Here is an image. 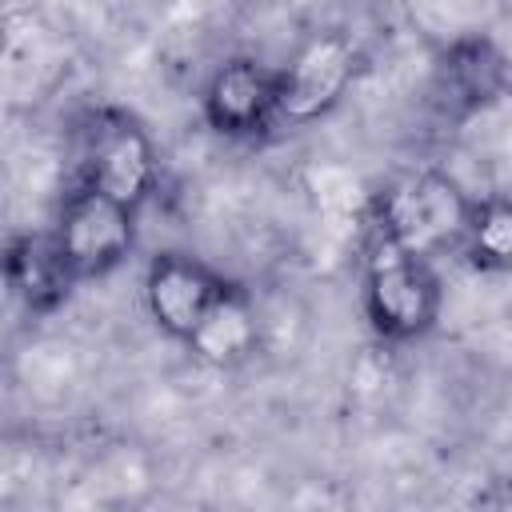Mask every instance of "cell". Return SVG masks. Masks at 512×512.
I'll list each match as a JSON object with an SVG mask.
<instances>
[{
  "mask_svg": "<svg viewBox=\"0 0 512 512\" xmlns=\"http://www.w3.org/2000/svg\"><path fill=\"white\" fill-rule=\"evenodd\" d=\"M204 116L224 136L260 132L272 116H280V72L256 60L220 64L204 92Z\"/></svg>",
  "mask_w": 512,
  "mask_h": 512,
  "instance_id": "cell-6",
  "label": "cell"
},
{
  "mask_svg": "<svg viewBox=\"0 0 512 512\" xmlns=\"http://www.w3.org/2000/svg\"><path fill=\"white\" fill-rule=\"evenodd\" d=\"M472 252L484 264H512V204L508 200H488L480 208H472Z\"/></svg>",
  "mask_w": 512,
  "mask_h": 512,
  "instance_id": "cell-10",
  "label": "cell"
},
{
  "mask_svg": "<svg viewBox=\"0 0 512 512\" xmlns=\"http://www.w3.org/2000/svg\"><path fill=\"white\" fill-rule=\"evenodd\" d=\"M84 188L112 196L124 208H136L152 188V144L128 120H108L92 132Z\"/></svg>",
  "mask_w": 512,
  "mask_h": 512,
  "instance_id": "cell-7",
  "label": "cell"
},
{
  "mask_svg": "<svg viewBox=\"0 0 512 512\" xmlns=\"http://www.w3.org/2000/svg\"><path fill=\"white\" fill-rule=\"evenodd\" d=\"M352 72H356V48L344 36L328 32L308 40L280 72V116L316 120L344 96Z\"/></svg>",
  "mask_w": 512,
  "mask_h": 512,
  "instance_id": "cell-5",
  "label": "cell"
},
{
  "mask_svg": "<svg viewBox=\"0 0 512 512\" xmlns=\"http://www.w3.org/2000/svg\"><path fill=\"white\" fill-rule=\"evenodd\" d=\"M8 280L28 308H52L72 284L56 236H20L8 252Z\"/></svg>",
  "mask_w": 512,
  "mask_h": 512,
  "instance_id": "cell-8",
  "label": "cell"
},
{
  "mask_svg": "<svg viewBox=\"0 0 512 512\" xmlns=\"http://www.w3.org/2000/svg\"><path fill=\"white\" fill-rule=\"evenodd\" d=\"M256 340V320L252 308L240 292L224 288V296L212 304V312L204 316V324L196 328V336L188 340L196 356L212 360V364H232L240 360Z\"/></svg>",
  "mask_w": 512,
  "mask_h": 512,
  "instance_id": "cell-9",
  "label": "cell"
},
{
  "mask_svg": "<svg viewBox=\"0 0 512 512\" xmlns=\"http://www.w3.org/2000/svg\"><path fill=\"white\" fill-rule=\"evenodd\" d=\"M312 192H316L320 212L336 224H348L360 208V184L348 168H316L312 172Z\"/></svg>",
  "mask_w": 512,
  "mask_h": 512,
  "instance_id": "cell-11",
  "label": "cell"
},
{
  "mask_svg": "<svg viewBox=\"0 0 512 512\" xmlns=\"http://www.w3.org/2000/svg\"><path fill=\"white\" fill-rule=\"evenodd\" d=\"M468 224H472V208H468L464 192L440 172H420V176L396 184L380 200L372 232L396 240L412 256H424V252L456 240L460 232H468Z\"/></svg>",
  "mask_w": 512,
  "mask_h": 512,
  "instance_id": "cell-2",
  "label": "cell"
},
{
  "mask_svg": "<svg viewBox=\"0 0 512 512\" xmlns=\"http://www.w3.org/2000/svg\"><path fill=\"white\" fill-rule=\"evenodd\" d=\"M52 236L60 244V256H64L72 280L100 276V272L116 268L132 248V208L80 184L64 200V212H60V224Z\"/></svg>",
  "mask_w": 512,
  "mask_h": 512,
  "instance_id": "cell-3",
  "label": "cell"
},
{
  "mask_svg": "<svg viewBox=\"0 0 512 512\" xmlns=\"http://www.w3.org/2000/svg\"><path fill=\"white\" fill-rule=\"evenodd\" d=\"M364 308L376 332L392 340H408L432 328L440 312V284L424 256L404 252L396 240L372 232L368 244V280H364Z\"/></svg>",
  "mask_w": 512,
  "mask_h": 512,
  "instance_id": "cell-1",
  "label": "cell"
},
{
  "mask_svg": "<svg viewBox=\"0 0 512 512\" xmlns=\"http://www.w3.org/2000/svg\"><path fill=\"white\" fill-rule=\"evenodd\" d=\"M220 296H224V280L212 276L200 260L176 252L156 256L144 280V300L152 320L176 340H192Z\"/></svg>",
  "mask_w": 512,
  "mask_h": 512,
  "instance_id": "cell-4",
  "label": "cell"
}]
</instances>
